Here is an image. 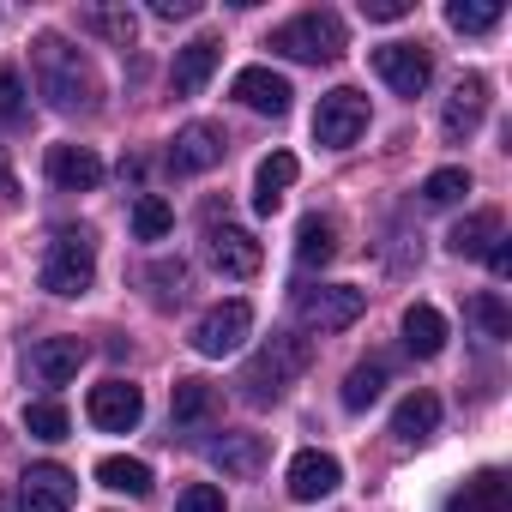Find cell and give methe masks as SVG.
I'll return each instance as SVG.
<instances>
[{
	"instance_id": "22",
	"label": "cell",
	"mask_w": 512,
	"mask_h": 512,
	"mask_svg": "<svg viewBox=\"0 0 512 512\" xmlns=\"http://www.w3.org/2000/svg\"><path fill=\"white\" fill-rule=\"evenodd\" d=\"M512 506V482L500 470H476L458 494H452V512H506Z\"/></svg>"
},
{
	"instance_id": "33",
	"label": "cell",
	"mask_w": 512,
	"mask_h": 512,
	"mask_svg": "<svg viewBox=\"0 0 512 512\" xmlns=\"http://www.w3.org/2000/svg\"><path fill=\"white\" fill-rule=\"evenodd\" d=\"M169 229H175V211H169V199L145 193V199L133 205V235H139V241H163Z\"/></svg>"
},
{
	"instance_id": "26",
	"label": "cell",
	"mask_w": 512,
	"mask_h": 512,
	"mask_svg": "<svg viewBox=\"0 0 512 512\" xmlns=\"http://www.w3.org/2000/svg\"><path fill=\"white\" fill-rule=\"evenodd\" d=\"M79 31H91V37H103V43H115V49H133L139 19H133L127 7H91V13H79Z\"/></svg>"
},
{
	"instance_id": "23",
	"label": "cell",
	"mask_w": 512,
	"mask_h": 512,
	"mask_svg": "<svg viewBox=\"0 0 512 512\" xmlns=\"http://www.w3.org/2000/svg\"><path fill=\"white\" fill-rule=\"evenodd\" d=\"M169 416H175V428H205L217 416V386L211 380H175Z\"/></svg>"
},
{
	"instance_id": "25",
	"label": "cell",
	"mask_w": 512,
	"mask_h": 512,
	"mask_svg": "<svg viewBox=\"0 0 512 512\" xmlns=\"http://www.w3.org/2000/svg\"><path fill=\"white\" fill-rule=\"evenodd\" d=\"M332 253H338V223L320 217V211L302 217V229H296V260H302V266H326Z\"/></svg>"
},
{
	"instance_id": "3",
	"label": "cell",
	"mask_w": 512,
	"mask_h": 512,
	"mask_svg": "<svg viewBox=\"0 0 512 512\" xmlns=\"http://www.w3.org/2000/svg\"><path fill=\"white\" fill-rule=\"evenodd\" d=\"M91 278H97V229L61 223L49 253H43V290L49 296H85Z\"/></svg>"
},
{
	"instance_id": "12",
	"label": "cell",
	"mask_w": 512,
	"mask_h": 512,
	"mask_svg": "<svg viewBox=\"0 0 512 512\" xmlns=\"http://www.w3.org/2000/svg\"><path fill=\"white\" fill-rule=\"evenodd\" d=\"M223 163V127L211 121H187L169 145V175H205Z\"/></svg>"
},
{
	"instance_id": "13",
	"label": "cell",
	"mask_w": 512,
	"mask_h": 512,
	"mask_svg": "<svg viewBox=\"0 0 512 512\" xmlns=\"http://www.w3.org/2000/svg\"><path fill=\"white\" fill-rule=\"evenodd\" d=\"M229 97L241 103V109H253V115H290V79L284 73H272V67H241L235 73V85H229Z\"/></svg>"
},
{
	"instance_id": "17",
	"label": "cell",
	"mask_w": 512,
	"mask_h": 512,
	"mask_svg": "<svg viewBox=\"0 0 512 512\" xmlns=\"http://www.w3.org/2000/svg\"><path fill=\"white\" fill-rule=\"evenodd\" d=\"M217 61H223V43L217 37H193L187 49H175V97H199L205 91V79L217 73Z\"/></svg>"
},
{
	"instance_id": "27",
	"label": "cell",
	"mask_w": 512,
	"mask_h": 512,
	"mask_svg": "<svg viewBox=\"0 0 512 512\" xmlns=\"http://www.w3.org/2000/svg\"><path fill=\"white\" fill-rule=\"evenodd\" d=\"M494 241H500V211H476V217H464V223L446 235V247H452V253H464V260L488 253Z\"/></svg>"
},
{
	"instance_id": "14",
	"label": "cell",
	"mask_w": 512,
	"mask_h": 512,
	"mask_svg": "<svg viewBox=\"0 0 512 512\" xmlns=\"http://www.w3.org/2000/svg\"><path fill=\"white\" fill-rule=\"evenodd\" d=\"M205 241H211V266L223 278H253V272H260V260H266L260 241H253L247 229H235V223H211Z\"/></svg>"
},
{
	"instance_id": "21",
	"label": "cell",
	"mask_w": 512,
	"mask_h": 512,
	"mask_svg": "<svg viewBox=\"0 0 512 512\" xmlns=\"http://www.w3.org/2000/svg\"><path fill=\"white\" fill-rule=\"evenodd\" d=\"M404 350L410 356H440L446 350V314L440 308H428V302H416V308H404Z\"/></svg>"
},
{
	"instance_id": "18",
	"label": "cell",
	"mask_w": 512,
	"mask_h": 512,
	"mask_svg": "<svg viewBox=\"0 0 512 512\" xmlns=\"http://www.w3.org/2000/svg\"><path fill=\"white\" fill-rule=\"evenodd\" d=\"M338 482H344V470L332 452H296L290 458V500H326Z\"/></svg>"
},
{
	"instance_id": "7",
	"label": "cell",
	"mask_w": 512,
	"mask_h": 512,
	"mask_svg": "<svg viewBox=\"0 0 512 512\" xmlns=\"http://www.w3.org/2000/svg\"><path fill=\"white\" fill-rule=\"evenodd\" d=\"M374 73L398 91V97H422L434 85V55L422 43H380L374 49Z\"/></svg>"
},
{
	"instance_id": "9",
	"label": "cell",
	"mask_w": 512,
	"mask_h": 512,
	"mask_svg": "<svg viewBox=\"0 0 512 512\" xmlns=\"http://www.w3.org/2000/svg\"><path fill=\"white\" fill-rule=\"evenodd\" d=\"M73 500H79V482L61 464H31L19 476V512H73Z\"/></svg>"
},
{
	"instance_id": "38",
	"label": "cell",
	"mask_w": 512,
	"mask_h": 512,
	"mask_svg": "<svg viewBox=\"0 0 512 512\" xmlns=\"http://www.w3.org/2000/svg\"><path fill=\"white\" fill-rule=\"evenodd\" d=\"M193 13H199V0H151V19H163V25L193 19Z\"/></svg>"
},
{
	"instance_id": "32",
	"label": "cell",
	"mask_w": 512,
	"mask_h": 512,
	"mask_svg": "<svg viewBox=\"0 0 512 512\" xmlns=\"http://www.w3.org/2000/svg\"><path fill=\"white\" fill-rule=\"evenodd\" d=\"M67 428H73L67 404H55V398L25 404V434H37V440H67Z\"/></svg>"
},
{
	"instance_id": "8",
	"label": "cell",
	"mask_w": 512,
	"mask_h": 512,
	"mask_svg": "<svg viewBox=\"0 0 512 512\" xmlns=\"http://www.w3.org/2000/svg\"><path fill=\"white\" fill-rule=\"evenodd\" d=\"M85 416H91L103 434H133L139 416H145V392H139L133 380H103V386H91Z\"/></svg>"
},
{
	"instance_id": "6",
	"label": "cell",
	"mask_w": 512,
	"mask_h": 512,
	"mask_svg": "<svg viewBox=\"0 0 512 512\" xmlns=\"http://www.w3.org/2000/svg\"><path fill=\"white\" fill-rule=\"evenodd\" d=\"M296 308H302V326L308 332H344V326L362 320L368 290H356V284H320V290H302Z\"/></svg>"
},
{
	"instance_id": "31",
	"label": "cell",
	"mask_w": 512,
	"mask_h": 512,
	"mask_svg": "<svg viewBox=\"0 0 512 512\" xmlns=\"http://www.w3.org/2000/svg\"><path fill=\"white\" fill-rule=\"evenodd\" d=\"M386 392V362H356L344 380V410H368Z\"/></svg>"
},
{
	"instance_id": "19",
	"label": "cell",
	"mask_w": 512,
	"mask_h": 512,
	"mask_svg": "<svg viewBox=\"0 0 512 512\" xmlns=\"http://www.w3.org/2000/svg\"><path fill=\"white\" fill-rule=\"evenodd\" d=\"M211 464H217L223 476L247 482V476L266 470V440H260V434H223V440H211Z\"/></svg>"
},
{
	"instance_id": "39",
	"label": "cell",
	"mask_w": 512,
	"mask_h": 512,
	"mask_svg": "<svg viewBox=\"0 0 512 512\" xmlns=\"http://www.w3.org/2000/svg\"><path fill=\"white\" fill-rule=\"evenodd\" d=\"M0 205H19V181H13V169H7V145H0Z\"/></svg>"
},
{
	"instance_id": "16",
	"label": "cell",
	"mask_w": 512,
	"mask_h": 512,
	"mask_svg": "<svg viewBox=\"0 0 512 512\" xmlns=\"http://www.w3.org/2000/svg\"><path fill=\"white\" fill-rule=\"evenodd\" d=\"M85 344L79 338H37L31 344V374H37V386H67L79 368H85Z\"/></svg>"
},
{
	"instance_id": "36",
	"label": "cell",
	"mask_w": 512,
	"mask_h": 512,
	"mask_svg": "<svg viewBox=\"0 0 512 512\" xmlns=\"http://www.w3.org/2000/svg\"><path fill=\"white\" fill-rule=\"evenodd\" d=\"M175 512H223V488H217V482H193V488L175 500Z\"/></svg>"
},
{
	"instance_id": "1",
	"label": "cell",
	"mask_w": 512,
	"mask_h": 512,
	"mask_svg": "<svg viewBox=\"0 0 512 512\" xmlns=\"http://www.w3.org/2000/svg\"><path fill=\"white\" fill-rule=\"evenodd\" d=\"M31 79H37L43 103L61 109V115L97 109V67H91L61 31H37V37H31Z\"/></svg>"
},
{
	"instance_id": "30",
	"label": "cell",
	"mask_w": 512,
	"mask_h": 512,
	"mask_svg": "<svg viewBox=\"0 0 512 512\" xmlns=\"http://www.w3.org/2000/svg\"><path fill=\"white\" fill-rule=\"evenodd\" d=\"M97 482L115 488V494H151V464H139V458H103Z\"/></svg>"
},
{
	"instance_id": "28",
	"label": "cell",
	"mask_w": 512,
	"mask_h": 512,
	"mask_svg": "<svg viewBox=\"0 0 512 512\" xmlns=\"http://www.w3.org/2000/svg\"><path fill=\"white\" fill-rule=\"evenodd\" d=\"M464 320H470L482 338H494V344H500V338H512V308H506L494 290H476V296L464 302Z\"/></svg>"
},
{
	"instance_id": "41",
	"label": "cell",
	"mask_w": 512,
	"mask_h": 512,
	"mask_svg": "<svg viewBox=\"0 0 512 512\" xmlns=\"http://www.w3.org/2000/svg\"><path fill=\"white\" fill-rule=\"evenodd\" d=\"M0 512H7V494H0Z\"/></svg>"
},
{
	"instance_id": "2",
	"label": "cell",
	"mask_w": 512,
	"mask_h": 512,
	"mask_svg": "<svg viewBox=\"0 0 512 512\" xmlns=\"http://www.w3.org/2000/svg\"><path fill=\"white\" fill-rule=\"evenodd\" d=\"M308 362H314V350H308V338L302 332H272V344H260L247 356V368H241V398L247 404H278L302 374H308Z\"/></svg>"
},
{
	"instance_id": "37",
	"label": "cell",
	"mask_w": 512,
	"mask_h": 512,
	"mask_svg": "<svg viewBox=\"0 0 512 512\" xmlns=\"http://www.w3.org/2000/svg\"><path fill=\"white\" fill-rule=\"evenodd\" d=\"M362 19H374V25H398V19H410V0H362Z\"/></svg>"
},
{
	"instance_id": "5",
	"label": "cell",
	"mask_w": 512,
	"mask_h": 512,
	"mask_svg": "<svg viewBox=\"0 0 512 512\" xmlns=\"http://www.w3.org/2000/svg\"><path fill=\"white\" fill-rule=\"evenodd\" d=\"M362 133H368V97L350 91V85L326 91L320 109H314V139H320L326 151H344V145H356Z\"/></svg>"
},
{
	"instance_id": "40",
	"label": "cell",
	"mask_w": 512,
	"mask_h": 512,
	"mask_svg": "<svg viewBox=\"0 0 512 512\" xmlns=\"http://www.w3.org/2000/svg\"><path fill=\"white\" fill-rule=\"evenodd\" d=\"M488 272H494V278H506V272H512V247H506V235L488 247Z\"/></svg>"
},
{
	"instance_id": "20",
	"label": "cell",
	"mask_w": 512,
	"mask_h": 512,
	"mask_svg": "<svg viewBox=\"0 0 512 512\" xmlns=\"http://www.w3.org/2000/svg\"><path fill=\"white\" fill-rule=\"evenodd\" d=\"M302 175V163L290 157V151H272L260 169H253V211H260V217H272L278 205H284V187Z\"/></svg>"
},
{
	"instance_id": "15",
	"label": "cell",
	"mask_w": 512,
	"mask_h": 512,
	"mask_svg": "<svg viewBox=\"0 0 512 512\" xmlns=\"http://www.w3.org/2000/svg\"><path fill=\"white\" fill-rule=\"evenodd\" d=\"M43 169H49V181H55L61 193H91V187L103 181V157H97L91 145H49Z\"/></svg>"
},
{
	"instance_id": "34",
	"label": "cell",
	"mask_w": 512,
	"mask_h": 512,
	"mask_svg": "<svg viewBox=\"0 0 512 512\" xmlns=\"http://www.w3.org/2000/svg\"><path fill=\"white\" fill-rule=\"evenodd\" d=\"M464 193H470V175H464V169H434V175L422 181V199H428V205H458Z\"/></svg>"
},
{
	"instance_id": "35",
	"label": "cell",
	"mask_w": 512,
	"mask_h": 512,
	"mask_svg": "<svg viewBox=\"0 0 512 512\" xmlns=\"http://www.w3.org/2000/svg\"><path fill=\"white\" fill-rule=\"evenodd\" d=\"M0 121H25V79L7 61H0Z\"/></svg>"
},
{
	"instance_id": "11",
	"label": "cell",
	"mask_w": 512,
	"mask_h": 512,
	"mask_svg": "<svg viewBox=\"0 0 512 512\" xmlns=\"http://www.w3.org/2000/svg\"><path fill=\"white\" fill-rule=\"evenodd\" d=\"M482 115H488V79H482V73H464V79L452 85L446 109H440V133H446L452 145H464V139L482 127Z\"/></svg>"
},
{
	"instance_id": "29",
	"label": "cell",
	"mask_w": 512,
	"mask_h": 512,
	"mask_svg": "<svg viewBox=\"0 0 512 512\" xmlns=\"http://www.w3.org/2000/svg\"><path fill=\"white\" fill-rule=\"evenodd\" d=\"M500 19H506L500 0H452V7H446V25L464 31V37H482V31H494Z\"/></svg>"
},
{
	"instance_id": "4",
	"label": "cell",
	"mask_w": 512,
	"mask_h": 512,
	"mask_svg": "<svg viewBox=\"0 0 512 512\" xmlns=\"http://www.w3.org/2000/svg\"><path fill=\"white\" fill-rule=\"evenodd\" d=\"M266 49H272V55H284V61L326 67V61H338V55H344V19H338V13H326V7L296 13V19H284V25L272 31V43H266Z\"/></svg>"
},
{
	"instance_id": "24",
	"label": "cell",
	"mask_w": 512,
	"mask_h": 512,
	"mask_svg": "<svg viewBox=\"0 0 512 512\" xmlns=\"http://www.w3.org/2000/svg\"><path fill=\"white\" fill-rule=\"evenodd\" d=\"M434 428H440V398H434V392H410V398L398 404V416H392V434H398L404 446L428 440Z\"/></svg>"
},
{
	"instance_id": "10",
	"label": "cell",
	"mask_w": 512,
	"mask_h": 512,
	"mask_svg": "<svg viewBox=\"0 0 512 512\" xmlns=\"http://www.w3.org/2000/svg\"><path fill=\"white\" fill-rule=\"evenodd\" d=\"M247 332H253V308H247V302H217V308L193 326V350H199V356H229V350H241Z\"/></svg>"
}]
</instances>
